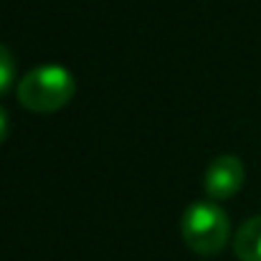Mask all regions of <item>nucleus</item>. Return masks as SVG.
<instances>
[{"mask_svg":"<svg viewBox=\"0 0 261 261\" xmlns=\"http://www.w3.org/2000/svg\"><path fill=\"white\" fill-rule=\"evenodd\" d=\"M233 251L239 261H261V216L249 218L233 236Z\"/></svg>","mask_w":261,"mask_h":261,"instance_id":"4","label":"nucleus"},{"mask_svg":"<svg viewBox=\"0 0 261 261\" xmlns=\"http://www.w3.org/2000/svg\"><path fill=\"white\" fill-rule=\"evenodd\" d=\"M246 182V168L244 160L236 155H221L216 158L203 175V188L208 198L213 200H226L233 198Z\"/></svg>","mask_w":261,"mask_h":261,"instance_id":"3","label":"nucleus"},{"mask_svg":"<svg viewBox=\"0 0 261 261\" xmlns=\"http://www.w3.org/2000/svg\"><path fill=\"white\" fill-rule=\"evenodd\" d=\"M5 137H8V112L0 109V145L5 142Z\"/></svg>","mask_w":261,"mask_h":261,"instance_id":"6","label":"nucleus"},{"mask_svg":"<svg viewBox=\"0 0 261 261\" xmlns=\"http://www.w3.org/2000/svg\"><path fill=\"white\" fill-rule=\"evenodd\" d=\"M76 94L74 74L59 64H43L31 69L15 89L18 104L36 114H51L64 109Z\"/></svg>","mask_w":261,"mask_h":261,"instance_id":"1","label":"nucleus"},{"mask_svg":"<svg viewBox=\"0 0 261 261\" xmlns=\"http://www.w3.org/2000/svg\"><path fill=\"white\" fill-rule=\"evenodd\" d=\"M13 84H15V59H13V54L0 43V96L13 87Z\"/></svg>","mask_w":261,"mask_h":261,"instance_id":"5","label":"nucleus"},{"mask_svg":"<svg viewBox=\"0 0 261 261\" xmlns=\"http://www.w3.org/2000/svg\"><path fill=\"white\" fill-rule=\"evenodd\" d=\"M180 233H182V241L190 251H195L200 256H216L228 244L231 218L218 203L195 200L182 213Z\"/></svg>","mask_w":261,"mask_h":261,"instance_id":"2","label":"nucleus"}]
</instances>
